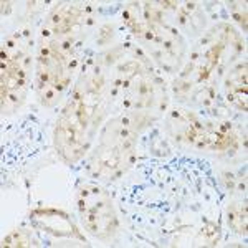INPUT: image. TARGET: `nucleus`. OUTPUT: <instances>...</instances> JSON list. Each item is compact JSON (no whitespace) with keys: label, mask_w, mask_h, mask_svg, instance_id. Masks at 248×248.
<instances>
[{"label":"nucleus","mask_w":248,"mask_h":248,"mask_svg":"<svg viewBox=\"0 0 248 248\" xmlns=\"http://www.w3.org/2000/svg\"><path fill=\"white\" fill-rule=\"evenodd\" d=\"M79 214L86 230L98 238H109L116 230V215L111 199L99 187H83L78 199Z\"/></svg>","instance_id":"nucleus-1"},{"label":"nucleus","mask_w":248,"mask_h":248,"mask_svg":"<svg viewBox=\"0 0 248 248\" xmlns=\"http://www.w3.org/2000/svg\"><path fill=\"white\" fill-rule=\"evenodd\" d=\"M85 105L81 98L75 96L73 101L68 105L65 113L62 114L55 133V144H57L60 154L70 162L79 159L85 149V127H86V114Z\"/></svg>","instance_id":"nucleus-2"},{"label":"nucleus","mask_w":248,"mask_h":248,"mask_svg":"<svg viewBox=\"0 0 248 248\" xmlns=\"http://www.w3.org/2000/svg\"><path fill=\"white\" fill-rule=\"evenodd\" d=\"M31 220H33V223L37 227L48 232V233L57 235V237H70V235L75 233L71 222L68 220L66 215L60 214V212L38 210V212H33Z\"/></svg>","instance_id":"nucleus-3"},{"label":"nucleus","mask_w":248,"mask_h":248,"mask_svg":"<svg viewBox=\"0 0 248 248\" xmlns=\"http://www.w3.org/2000/svg\"><path fill=\"white\" fill-rule=\"evenodd\" d=\"M229 223L240 233L247 232V205H233L229 210Z\"/></svg>","instance_id":"nucleus-4"},{"label":"nucleus","mask_w":248,"mask_h":248,"mask_svg":"<svg viewBox=\"0 0 248 248\" xmlns=\"http://www.w3.org/2000/svg\"><path fill=\"white\" fill-rule=\"evenodd\" d=\"M29 240L22 235V232H14L10 237L3 240V247H27Z\"/></svg>","instance_id":"nucleus-5"}]
</instances>
